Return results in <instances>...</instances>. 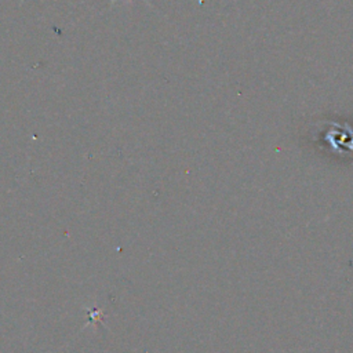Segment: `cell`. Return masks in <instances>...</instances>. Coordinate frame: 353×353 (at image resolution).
<instances>
[{
    "mask_svg": "<svg viewBox=\"0 0 353 353\" xmlns=\"http://www.w3.org/2000/svg\"><path fill=\"white\" fill-rule=\"evenodd\" d=\"M114 1H117V0H113V3H114ZM130 1H131V0H130ZM145 1H146V3H148V0H145Z\"/></svg>",
    "mask_w": 353,
    "mask_h": 353,
    "instance_id": "obj_1",
    "label": "cell"
}]
</instances>
